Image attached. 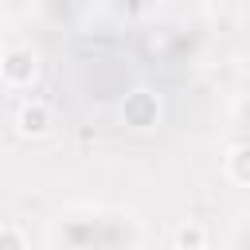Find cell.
<instances>
[{"label": "cell", "instance_id": "1", "mask_svg": "<svg viewBox=\"0 0 250 250\" xmlns=\"http://www.w3.org/2000/svg\"><path fill=\"white\" fill-rule=\"evenodd\" d=\"M31 78H35V51L31 47H8L4 51V82L27 86Z\"/></svg>", "mask_w": 250, "mask_h": 250}, {"label": "cell", "instance_id": "2", "mask_svg": "<svg viewBox=\"0 0 250 250\" xmlns=\"http://www.w3.org/2000/svg\"><path fill=\"white\" fill-rule=\"evenodd\" d=\"M156 113H160V105H156V98H152L148 90H137V94L125 98V121H129L133 129L156 125Z\"/></svg>", "mask_w": 250, "mask_h": 250}, {"label": "cell", "instance_id": "3", "mask_svg": "<svg viewBox=\"0 0 250 250\" xmlns=\"http://www.w3.org/2000/svg\"><path fill=\"white\" fill-rule=\"evenodd\" d=\"M16 129H20L23 137H43V133L51 129V109H47L43 102H23L20 113H16Z\"/></svg>", "mask_w": 250, "mask_h": 250}, {"label": "cell", "instance_id": "4", "mask_svg": "<svg viewBox=\"0 0 250 250\" xmlns=\"http://www.w3.org/2000/svg\"><path fill=\"white\" fill-rule=\"evenodd\" d=\"M227 172H230V180L250 184V145H234V148H230V156H227Z\"/></svg>", "mask_w": 250, "mask_h": 250}, {"label": "cell", "instance_id": "5", "mask_svg": "<svg viewBox=\"0 0 250 250\" xmlns=\"http://www.w3.org/2000/svg\"><path fill=\"white\" fill-rule=\"evenodd\" d=\"M176 242H180V250H207V246H203V242H207V234H203V227H199V223H188V227H180Z\"/></svg>", "mask_w": 250, "mask_h": 250}, {"label": "cell", "instance_id": "6", "mask_svg": "<svg viewBox=\"0 0 250 250\" xmlns=\"http://www.w3.org/2000/svg\"><path fill=\"white\" fill-rule=\"evenodd\" d=\"M0 250H27V238L20 234L16 223H4L0 227Z\"/></svg>", "mask_w": 250, "mask_h": 250}]
</instances>
